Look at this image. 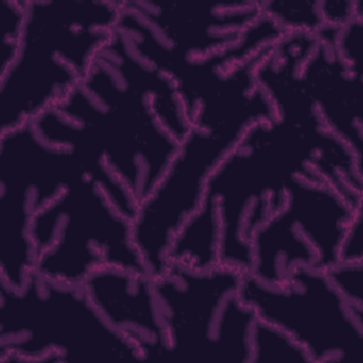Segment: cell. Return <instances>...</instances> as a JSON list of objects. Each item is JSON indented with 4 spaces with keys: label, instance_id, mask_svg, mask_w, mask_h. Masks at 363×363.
<instances>
[{
    "label": "cell",
    "instance_id": "cell-1",
    "mask_svg": "<svg viewBox=\"0 0 363 363\" xmlns=\"http://www.w3.org/2000/svg\"><path fill=\"white\" fill-rule=\"evenodd\" d=\"M275 116L250 126L210 176L200 208L176 234L169 261L250 271L254 233L282 206L295 177L322 180L363 204V164L322 123L301 82L278 88Z\"/></svg>",
    "mask_w": 363,
    "mask_h": 363
},
{
    "label": "cell",
    "instance_id": "cell-2",
    "mask_svg": "<svg viewBox=\"0 0 363 363\" xmlns=\"http://www.w3.org/2000/svg\"><path fill=\"white\" fill-rule=\"evenodd\" d=\"M31 123L50 143L109 169L138 206L191 128L174 84L118 28L82 82Z\"/></svg>",
    "mask_w": 363,
    "mask_h": 363
},
{
    "label": "cell",
    "instance_id": "cell-3",
    "mask_svg": "<svg viewBox=\"0 0 363 363\" xmlns=\"http://www.w3.org/2000/svg\"><path fill=\"white\" fill-rule=\"evenodd\" d=\"M272 47L230 71L197 105L191 128L132 220V238L152 277L162 274L176 234L200 208L207 182L242 133L275 116L255 71Z\"/></svg>",
    "mask_w": 363,
    "mask_h": 363
},
{
    "label": "cell",
    "instance_id": "cell-4",
    "mask_svg": "<svg viewBox=\"0 0 363 363\" xmlns=\"http://www.w3.org/2000/svg\"><path fill=\"white\" fill-rule=\"evenodd\" d=\"M121 1L24 0L20 47L0 75V132L33 122L82 82L116 31Z\"/></svg>",
    "mask_w": 363,
    "mask_h": 363
},
{
    "label": "cell",
    "instance_id": "cell-5",
    "mask_svg": "<svg viewBox=\"0 0 363 363\" xmlns=\"http://www.w3.org/2000/svg\"><path fill=\"white\" fill-rule=\"evenodd\" d=\"M142 362L101 316L82 285L31 272L13 288L0 281L1 363Z\"/></svg>",
    "mask_w": 363,
    "mask_h": 363
},
{
    "label": "cell",
    "instance_id": "cell-6",
    "mask_svg": "<svg viewBox=\"0 0 363 363\" xmlns=\"http://www.w3.org/2000/svg\"><path fill=\"white\" fill-rule=\"evenodd\" d=\"M242 275L221 264L194 269L169 261L153 277L169 340L167 360L250 363L258 316L241 298Z\"/></svg>",
    "mask_w": 363,
    "mask_h": 363
},
{
    "label": "cell",
    "instance_id": "cell-7",
    "mask_svg": "<svg viewBox=\"0 0 363 363\" xmlns=\"http://www.w3.org/2000/svg\"><path fill=\"white\" fill-rule=\"evenodd\" d=\"M30 238L34 272L55 282L82 285L102 268L147 272L132 238V220L86 176L34 216Z\"/></svg>",
    "mask_w": 363,
    "mask_h": 363
},
{
    "label": "cell",
    "instance_id": "cell-8",
    "mask_svg": "<svg viewBox=\"0 0 363 363\" xmlns=\"http://www.w3.org/2000/svg\"><path fill=\"white\" fill-rule=\"evenodd\" d=\"M98 174L74 150L50 143L31 122L0 132V281L21 286L34 271V216L65 187Z\"/></svg>",
    "mask_w": 363,
    "mask_h": 363
},
{
    "label": "cell",
    "instance_id": "cell-9",
    "mask_svg": "<svg viewBox=\"0 0 363 363\" xmlns=\"http://www.w3.org/2000/svg\"><path fill=\"white\" fill-rule=\"evenodd\" d=\"M261 17L259 0H122L116 28L177 86L196 65L235 44Z\"/></svg>",
    "mask_w": 363,
    "mask_h": 363
},
{
    "label": "cell",
    "instance_id": "cell-10",
    "mask_svg": "<svg viewBox=\"0 0 363 363\" xmlns=\"http://www.w3.org/2000/svg\"><path fill=\"white\" fill-rule=\"evenodd\" d=\"M360 207L326 182L295 177L282 206L254 233L247 274L281 284L299 268L326 272L339 262L342 240Z\"/></svg>",
    "mask_w": 363,
    "mask_h": 363
},
{
    "label": "cell",
    "instance_id": "cell-11",
    "mask_svg": "<svg viewBox=\"0 0 363 363\" xmlns=\"http://www.w3.org/2000/svg\"><path fill=\"white\" fill-rule=\"evenodd\" d=\"M240 294L261 320L302 346L311 363H340L362 352L363 313L346 302L325 271L299 268L281 284L244 274Z\"/></svg>",
    "mask_w": 363,
    "mask_h": 363
},
{
    "label": "cell",
    "instance_id": "cell-12",
    "mask_svg": "<svg viewBox=\"0 0 363 363\" xmlns=\"http://www.w3.org/2000/svg\"><path fill=\"white\" fill-rule=\"evenodd\" d=\"M336 28L328 26L316 33L301 77L322 123L363 164V62H349L339 54Z\"/></svg>",
    "mask_w": 363,
    "mask_h": 363
},
{
    "label": "cell",
    "instance_id": "cell-13",
    "mask_svg": "<svg viewBox=\"0 0 363 363\" xmlns=\"http://www.w3.org/2000/svg\"><path fill=\"white\" fill-rule=\"evenodd\" d=\"M82 286L101 316L136 349L142 362L169 359L167 333L150 274L102 268Z\"/></svg>",
    "mask_w": 363,
    "mask_h": 363
},
{
    "label": "cell",
    "instance_id": "cell-14",
    "mask_svg": "<svg viewBox=\"0 0 363 363\" xmlns=\"http://www.w3.org/2000/svg\"><path fill=\"white\" fill-rule=\"evenodd\" d=\"M250 363H311L306 352L281 329L257 319Z\"/></svg>",
    "mask_w": 363,
    "mask_h": 363
},
{
    "label": "cell",
    "instance_id": "cell-15",
    "mask_svg": "<svg viewBox=\"0 0 363 363\" xmlns=\"http://www.w3.org/2000/svg\"><path fill=\"white\" fill-rule=\"evenodd\" d=\"M261 14L269 17L284 31H306L316 34L328 27L322 0H295V1H259Z\"/></svg>",
    "mask_w": 363,
    "mask_h": 363
},
{
    "label": "cell",
    "instance_id": "cell-16",
    "mask_svg": "<svg viewBox=\"0 0 363 363\" xmlns=\"http://www.w3.org/2000/svg\"><path fill=\"white\" fill-rule=\"evenodd\" d=\"M24 26V0H0V75L17 55Z\"/></svg>",
    "mask_w": 363,
    "mask_h": 363
},
{
    "label": "cell",
    "instance_id": "cell-17",
    "mask_svg": "<svg viewBox=\"0 0 363 363\" xmlns=\"http://www.w3.org/2000/svg\"><path fill=\"white\" fill-rule=\"evenodd\" d=\"M326 274L346 302L363 313V262L339 261Z\"/></svg>",
    "mask_w": 363,
    "mask_h": 363
},
{
    "label": "cell",
    "instance_id": "cell-18",
    "mask_svg": "<svg viewBox=\"0 0 363 363\" xmlns=\"http://www.w3.org/2000/svg\"><path fill=\"white\" fill-rule=\"evenodd\" d=\"M339 261L363 262V207L354 213L345 233L339 250Z\"/></svg>",
    "mask_w": 363,
    "mask_h": 363
}]
</instances>
